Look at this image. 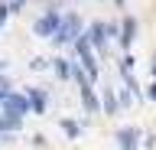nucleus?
<instances>
[{
  "label": "nucleus",
  "mask_w": 156,
  "mask_h": 150,
  "mask_svg": "<svg viewBox=\"0 0 156 150\" xmlns=\"http://www.w3.org/2000/svg\"><path fill=\"white\" fill-rule=\"evenodd\" d=\"M58 23H62V16H58V10H49L46 16H39L36 20V36H55V30H58Z\"/></svg>",
  "instance_id": "obj_1"
},
{
  "label": "nucleus",
  "mask_w": 156,
  "mask_h": 150,
  "mask_svg": "<svg viewBox=\"0 0 156 150\" xmlns=\"http://www.w3.org/2000/svg\"><path fill=\"white\" fill-rule=\"evenodd\" d=\"M75 46H78V56H81V62H85L88 75L94 79V75H98V62H94V56H91V39H88V36H78Z\"/></svg>",
  "instance_id": "obj_2"
},
{
  "label": "nucleus",
  "mask_w": 156,
  "mask_h": 150,
  "mask_svg": "<svg viewBox=\"0 0 156 150\" xmlns=\"http://www.w3.org/2000/svg\"><path fill=\"white\" fill-rule=\"evenodd\" d=\"M0 104H3V111H7V114H16V118H23V114L29 111V98L13 95V91H7V98L0 101Z\"/></svg>",
  "instance_id": "obj_3"
},
{
  "label": "nucleus",
  "mask_w": 156,
  "mask_h": 150,
  "mask_svg": "<svg viewBox=\"0 0 156 150\" xmlns=\"http://www.w3.org/2000/svg\"><path fill=\"white\" fill-rule=\"evenodd\" d=\"M52 39H55V42H72V39H78V16H65V20L58 23V30H55Z\"/></svg>",
  "instance_id": "obj_4"
},
{
  "label": "nucleus",
  "mask_w": 156,
  "mask_h": 150,
  "mask_svg": "<svg viewBox=\"0 0 156 150\" xmlns=\"http://www.w3.org/2000/svg\"><path fill=\"white\" fill-rule=\"evenodd\" d=\"M78 82H81V101H85V108L88 111H98V98H94V91H91V85H88L81 75H78Z\"/></svg>",
  "instance_id": "obj_5"
},
{
  "label": "nucleus",
  "mask_w": 156,
  "mask_h": 150,
  "mask_svg": "<svg viewBox=\"0 0 156 150\" xmlns=\"http://www.w3.org/2000/svg\"><path fill=\"white\" fill-rule=\"evenodd\" d=\"M117 140H120V150H136V130L133 127H127L117 134Z\"/></svg>",
  "instance_id": "obj_6"
},
{
  "label": "nucleus",
  "mask_w": 156,
  "mask_h": 150,
  "mask_svg": "<svg viewBox=\"0 0 156 150\" xmlns=\"http://www.w3.org/2000/svg\"><path fill=\"white\" fill-rule=\"evenodd\" d=\"M104 26H101V23H94V26H91V33H88V39H91V42H94V46H98V49H104Z\"/></svg>",
  "instance_id": "obj_7"
},
{
  "label": "nucleus",
  "mask_w": 156,
  "mask_h": 150,
  "mask_svg": "<svg viewBox=\"0 0 156 150\" xmlns=\"http://www.w3.org/2000/svg\"><path fill=\"white\" fill-rule=\"evenodd\" d=\"M29 104H33L36 114H42V111H46V95H42V91H29Z\"/></svg>",
  "instance_id": "obj_8"
},
{
  "label": "nucleus",
  "mask_w": 156,
  "mask_h": 150,
  "mask_svg": "<svg viewBox=\"0 0 156 150\" xmlns=\"http://www.w3.org/2000/svg\"><path fill=\"white\" fill-rule=\"evenodd\" d=\"M133 33H136V23L127 16V20H124V36H120V42H124V46H130V42H133Z\"/></svg>",
  "instance_id": "obj_9"
},
{
  "label": "nucleus",
  "mask_w": 156,
  "mask_h": 150,
  "mask_svg": "<svg viewBox=\"0 0 156 150\" xmlns=\"http://www.w3.org/2000/svg\"><path fill=\"white\" fill-rule=\"evenodd\" d=\"M0 130H20V118L16 114H3L0 118Z\"/></svg>",
  "instance_id": "obj_10"
},
{
  "label": "nucleus",
  "mask_w": 156,
  "mask_h": 150,
  "mask_svg": "<svg viewBox=\"0 0 156 150\" xmlns=\"http://www.w3.org/2000/svg\"><path fill=\"white\" fill-rule=\"evenodd\" d=\"M55 72H58V79H68V75H72V69H68L65 59H55Z\"/></svg>",
  "instance_id": "obj_11"
},
{
  "label": "nucleus",
  "mask_w": 156,
  "mask_h": 150,
  "mask_svg": "<svg viewBox=\"0 0 156 150\" xmlns=\"http://www.w3.org/2000/svg\"><path fill=\"white\" fill-rule=\"evenodd\" d=\"M7 16H10V7L3 3V7H0V26H3V20H7Z\"/></svg>",
  "instance_id": "obj_12"
},
{
  "label": "nucleus",
  "mask_w": 156,
  "mask_h": 150,
  "mask_svg": "<svg viewBox=\"0 0 156 150\" xmlns=\"http://www.w3.org/2000/svg\"><path fill=\"white\" fill-rule=\"evenodd\" d=\"M146 95H150V98H156V82L150 85V91H146Z\"/></svg>",
  "instance_id": "obj_13"
},
{
  "label": "nucleus",
  "mask_w": 156,
  "mask_h": 150,
  "mask_svg": "<svg viewBox=\"0 0 156 150\" xmlns=\"http://www.w3.org/2000/svg\"><path fill=\"white\" fill-rule=\"evenodd\" d=\"M153 75H156V59H153Z\"/></svg>",
  "instance_id": "obj_14"
}]
</instances>
